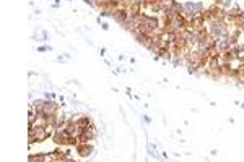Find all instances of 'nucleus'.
Returning <instances> with one entry per match:
<instances>
[{"instance_id":"7","label":"nucleus","mask_w":244,"mask_h":162,"mask_svg":"<svg viewBox=\"0 0 244 162\" xmlns=\"http://www.w3.org/2000/svg\"><path fill=\"white\" fill-rule=\"evenodd\" d=\"M75 120H77V123H78L80 128H86L88 125L93 123V120H91L88 115H78V117H75Z\"/></svg>"},{"instance_id":"2","label":"nucleus","mask_w":244,"mask_h":162,"mask_svg":"<svg viewBox=\"0 0 244 162\" xmlns=\"http://www.w3.org/2000/svg\"><path fill=\"white\" fill-rule=\"evenodd\" d=\"M69 136L70 135L63 128H57L52 135V141L57 146H69Z\"/></svg>"},{"instance_id":"9","label":"nucleus","mask_w":244,"mask_h":162,"mask_svg":"<svg viewBox=\"0 0 244 162\" xmlns=\"http://www.w3.org/2000/svg\"><path fill=\"white\" fill-rule=\"evenodd\" d=\"M31 104H33L34 110L44 109V104H46V99H36V101H33V102H31Z\"/></svg>"},{"instance_id":"13","label":"nucleus","mask_w":244,"mask_h":162,"mask_svg":"<svg viewBox=\"0 0 244 162\" xmlns=\"http://www.w3.org/2000/svg\"><path fill=\"white\" fill-rule=\"evenodd\" d=\"M101 28L104 31H107V29H109V25H107V23H101Z\"/></svg>"},{"instance_id":"6","label":"nucleus","mask_w":244,"mask_h":162,"mask_svg":"<svg viewBox=\"0 0 244 162\" xmlns=\"http://www.w3.org/2000/svg\"><path fill=\"white\" fill-rule=\"evenodd\" d=\"M127 11H129V15H140L143 11V7H142V3L132 2L130 5L127 7Z\"/></svg>"},{"instance_id":"10","label":"nucleus","mask_w":244,"mask_h":162,"mask_svg":"<svg viewBox=\"0 0 244 162\" xmlns=\"http://www.w3.org/2000/svg\"><path fill=\"white\" fill-rule=\"evenodd\" d=\"M208 54H210V57H220V50H218V47H210L208 49Z\"/></svg>"},{"instance_id":"5","label":"nucleus","mask_w":244,"mask_h":162,"mask_svg":"<svg viewBox=\"0 0 244 162\" xmlns=\"http://www.w3.org/2000/svg\"><path fill=\"white\" fill-rule=\"evenodd\" d=\"M28 161H29V162H44V161H49V154H42V152L29 154V156H28Z\"/></svg>"},{"instance_id":"8","label":"nucleus","mask_w":244,"mask_h":162,"mask_svg":"<svg viewBox=\"0 0 244 162\" xmlns=\"http://www.w3.org/2000/svg\"><path fill=\"white\" fill-rule=\"evenodd\" d=\"M207 66L212 68V70L218 68V66H220V57H210L208 58V63H207Z\"/></svg>"},{"instance_id":"4","label":"nucleus","mask_w":244,"mask_h":162,"mask_svg":"<svg viewBox=\"0 0 244 162\" xmlns=\"http://www.w3.org/2000/svg\"><path fill=\"white\" fill-rule=\"evenodd\" d=\"M49 161H55V162H67L69 157H67V152H63L60 148L54 149L52 152H49Z\"/></svg>"},{"instance_id":"3","label":"nucleus","mask_w":244,"mask_h":162,"mask_svg":"<svg viewBox=\"0 0 244 162\" xmlns=\"http://www.w3.org/2000/svg\"><path fill=\"white\" fill-rule=\"evenodd\" d=\"M113 18H114V21H117L119 25H124V23L127 21V18H129V11H127V8L122 5H119V8H116L114 10V15H113Z\"/></svg>"},{"instance_id":"12","label":"nucleus","mask_w":244,"mask_h":162,"mask_svg":"<svg viewBox=\"0 0 244 162\" xmlns=\"http://www.w3.org/2000/svg\"><path fill=\"white\" fill-rule=\"evenodd\" d=\"M143 122H145V123H151V118L148 115H143Z\"/></svg>"},{"instance_id":"16","label":"nucleus","mask_w":244,"mask_h":162,"mask_svg":"<svg viewBox=\"0 0 244 162\" xmlns=\"http://www.w3.org/2000/svg\"><path fill=\"white\" fill-rule=\"evenodd\" d=\"M213 3H217V5H221V3H223V0H213Z\"/></svg>"},{"instance_id":"15","label":"nucleus","mask_w":244,"mask_h":162,"mask_svg":"<svg viewBox=\"0 0 244 162\" xmlns=\"http://www.w3.org/2000/svg\"><path fill=\"white\" fill-rule=\"evenodd\" d=\"M41 41H47V31H42V39Z\"/></svg>"},{"instance_id":"1","label":"nucleus","mask_w":244,"mask_h":162,"mask_svg":"<svg viewBox=\"0 0 244 162\" xmlns=\"http://www.w3.org/2000/svg\"><path fill=\"white\" fill-rule=\"evenodd\" d=\"M75 151L80 157H83V159H86L88 156H91L94 151V146L93 143H90V141H82V143H78L75 146Z\"/></svg>"},{"instance_id":"11","label":"nucleus","mask_w":244,"mask_h":162,"mask_svg":"<svg viewBox=\"0 0 244 162\" xmlns=\"http://www.w3.org/2000/svg\"><path fill=\"white\" fill-rule=\"evenodd\" d=\"M83 2H85L86 5H90V7H94V0H83Z\"/></svg>"},{"instance_id":"14","label":"nucleus","mask_w":244,"mask_h":162,"mask_svg":"<svg viewBox=\"0 0 244 162\" xmlns=\"http://www.w3.org/2000/svg\"><path fill=\"white\" fill-rule=\"evenodd\" d=\"M104 54H106V49H104V47H101V49H99V55H101V57H104Z\"/></svg>"}]
</instances>
